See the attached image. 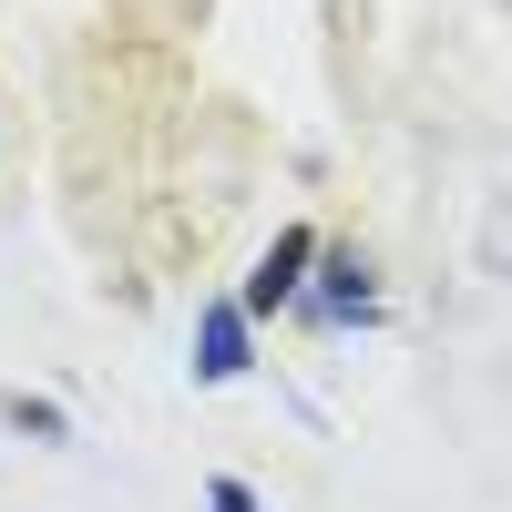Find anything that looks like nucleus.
<instances>
[{"label":"nucleus","instance_id":"nucleus-3","mask_svg":"<svg viewBox=\"0 0 512 512\" xmlns=\"http://www.w3.org/2000/svg\"><path fill=\"white\" fill-rule=\"evenodd\" d=\"M318 318H369V267H359V256H328V287H318Z\"/></svg>","mask_w":512,"mask_h":512},{"label":"nucleus","instance_id":"nucleus-5","mask_svg":"<svg viewBox=\"0 0 512 512\" xmlns=\"http://www.w3.org/2000/svg\"><path fill=\"white\" fill-rule=\"evenodd\" d=\"M205 512H256V492H246V482H216V492H205Z\"/></svg>","mask_w":512,"mask_h":512},{"label":"nucleus","instance_id":"nucleus-4","mask_svg":"<svg viewBox=\"0 0 512 512\" xmlns=\"http://www.w3.org/2000/svg\"><path fill=\"white\" fill-rule=\"evenodd\" d=\"M0 410H11L21 431H41V441H62V410H41V400H0Z\"/></svg>","mask_w":512,"mask_h":512},{"label":"nucleus","instance_id":"nucleus-1","mask_svg":"<svg viewBox=\"0 0 512 512\" xmlns=\"http://www.w3.org/2000/svg\"><path fill=\"white\" fill-rule=\"evenodd\" d=\"M308 267H318V236H308V226H287V236L267 246V267L246 277V308H287V297L308 287Z\"/></svg>","mask_w":512,"mask_h":512},{"label":"nucleus","instance_id":"nucleus-2","mask_svg":"<svg viewBox=\"0 0 512 512\" xmlns=\"http://www.w3.org/2000/svg\"><path fill=\"white\" fill-rule=\"evenodd\" d=\"M246 369V308H205V338H195V379H236Z\"/></svg>","mask_w":512,"mask_h":512}]
</instances>
